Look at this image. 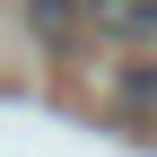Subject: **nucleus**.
<instances>
[{
    "label": "nucleus",
    "mask_w": 157,
    "mask_h": 157,
    "mask_svg": "<svg viewBox=\"0 0 157 157\" xmlns=\"http://www.w3.org/2000/svg\"><path fill=\"white\" fill-rule=\"evenodd\" d=\"M87 26L105 35V44H157V0H87Z\"/></svg>",
    "instance_id": "2"
},
{
    "label": "nucleus",
    "mask_w": 157,
    "mask_h": 157,
    "mask_svg": "<svg viewBox=\"0 0 157 157\" xmlns=\"http://www.w3.org/2000/svg\"><path fill=\"white\" fill-rule=\"evenodd\" d=\"M105 113H113V122H131V131H157V52L131 44V61L105 70Z\"/></svg>",
    "instance_id": "1"
},
{
    "label": "nucleus",
    "mask_w": 157,
    "mask_h": 157,
    "mask_svg": "<svg viewBox=\"0 0 157 157\" xmlns=\"http://www.w3.org/2000/svg\"><path fill=\"white\" fill-rule=\"evenodd\" d=\"M26 26H35V35H44V44H52V52H61V44H70V35H78V26H87V0H26Z\"/></svg>",
    "instance_id": "3"
}]
</instances>
